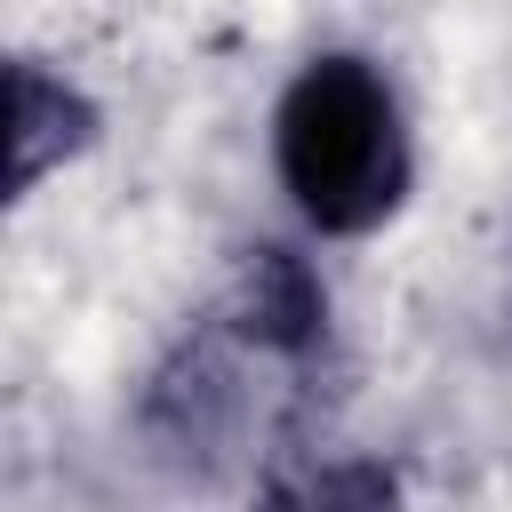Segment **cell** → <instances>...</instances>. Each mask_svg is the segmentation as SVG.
<instances>
[{"mask_svg":"<svg viewBox=\"0 0 512 512\" xmlns=\"http://www.w3.org/2000/svg\"><path fill=\"white\" fill-rule=\"evenodd\" d=\"M272 168L312 232H376L408 192L400 96L368 56H312L272 112Z\"/></svg>","mask_w":512,"mask_h":512,"instance_id":"obj_1","label":"cell"},{"mask_svg":"<svg viewBox=\"0 0 512 512\" xmlns=\"http://www.w3.org/2000/svg\"><path fill=\"white\" fill-rule=\"evenodd\" d=\"M8 104H16V192H32L64 152H80V136H88V104H80L64 80H48L40 64H16Z\"/></svg>","mask_w":512,"mask_h":512,"instance_id":"obj_2","label":"cell"}]
</instances>
